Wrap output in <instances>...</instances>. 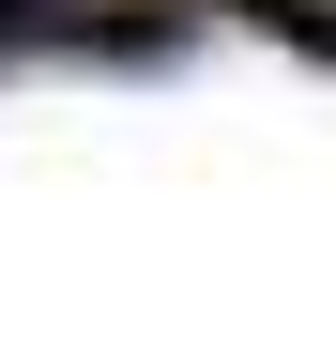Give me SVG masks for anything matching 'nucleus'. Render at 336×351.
Instances as JSON below:
<instances>
[{
    "mask_svg": "<svg viewBox=\"0 0 336 351\" xmlns=\"http://www.w3.org/2000/svg\"><path fill=\"white\" fill-rule=\"evenodd\" d=\"M46 46H77V62H123V77H168L199 46L184 0H46Z\"/></svg>",
    "mask_w": 336,
    "mask_h": 351,
    "instance_id": "nucleus-1",
    "label": "nucleus"
},
{
    "mask_svg": "<svg viewBox=\"0 0 336 351\" xmlns=\"http://www.w3.org/2000/svg\"><path fill=\"white\" fill-rule=\"evenodd\" d=\"M184 16H199V0H184ZM214 16H245V31H275L291 62H321V46H336V16H321V0H214Z\"/></svg>",
    "mask_w": 336,
    "mask_h": 351,
    "instance_id": "nucleus-2",
    "label": "nucleus"
},
{
    "mask_svg": "<svg viewBox=\"0 0 336 351\" xmlns=\"http://www.w3.org/2000/svg\"><path fill=\"white\" fill-rule=\"evenodd\" d=\"M46 46V0H0V62H31Z\"/></svg>",
    "mask_w": 336,
    "mask_h": 351,
    "instance_id": "nucleus-3",
    "label": "nucleus"
}]
</instances>
